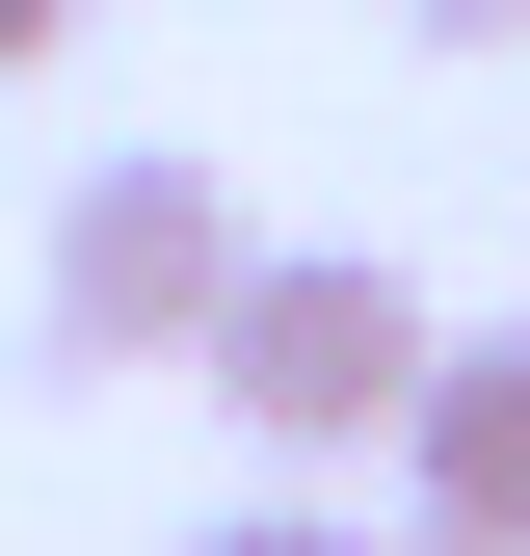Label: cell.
<instances>
[{
  "mask_svg": "<svg viewBox=\"0 0 530 556\" xmlns=\"http://www.w3.org/2000/svg\"><path fill=\"white\" fill-rule=\"evenodd\" d=\"M239 265H265V213L186 160V132H132V160H80V186H53V239H27V318H53V371H213Z\"/></svg>",
  "mask_w": 530,
  "mask_h": 556,
  "instance_id": "6da1fadb",
  "label": "cell"
},
{
  "mask_svg": "<svg viewBox=\"0 0 530 556\" xmlns=\"http://www.w3.org/2000/svg\"><path fill=\"white\" fill-rule=\"evenodd\" d=\"M425 265H371V239H265L239 265V318H213V397H239V451H292V504L345 451H398V397H425Z\"/></svg>",
  "mask_w": 530,
  "mask_h": 556,
  "instance_id": "7a4b0ae2",
  "label": "cell"
},
{
  "mask_svg": "<svg viewBox=\"0 0 530 556\" xmlns=\"http://www.w3.org/2000/svg\"><path fill=\"white\" fill-rule=\"evenodd\" d=\"M398 504H425V556H530V318H451V344H425Z\"/></svg>",
  "mask_w": 530,
  "mask_h": 556,
  "instance_id": "3957f363",
  "label": "cell"
},
{
  "mask_svg": "<svg viewBox=\"0 0 530 556\" xmlns=\"http://www.w3.org/2000/svg\"><path fill=\"white\" fill-rule=\"evenodd\" d=\"M186 556H371V530H345V504H292V477H265V504H213Z\"/></svg>",
  "mask_w": 530,
  "mask_h": 556,
  "instance_id": "277c9868",
  "label": "cell"
},
{
  "mask_svg": "<svg viewBox=\"0 0 530 556\" xmlns=\"http://www.w3.org/2000/svg\"><path fill=\"white\" fill-rule=\"evenodd\" d=\"M398 53H530V0H371Z\"/></svg>",
  "mask_w": 530,
  "mask_h": 556,
  "instance_id": "5b68a950",
  "label": "cell"
},
{
  "mask_svg": "<svg viewBox=\"0 0 530 556\" xmlns=\"http://www.w3.org/2000/svg\"><path fill=\"white\" fill-rule=\"evenodd\" d=\"M27 53H80V0H0V80H27Z\"/></svg>",
  "mask_w": 530,
  "mask_h": 556,
  "instance_id": "8992f818",
  "label": "cell"
},
{
  "mask_svg": "<svg viewBox=\"0 0 530 556\" xmlns=\"http://www.w3.org/2000/svg\"><path fill=\"white\" fill-rule=\"evenodd\" d=\"M398 556H425V530H398Z\"/></svg>",
  "mask_w": 530,
  "mask_h": 556,
  "instance_id": "52a82bcc",
  "label": "cell"
}]
</instances>
